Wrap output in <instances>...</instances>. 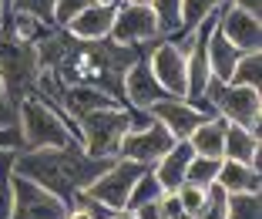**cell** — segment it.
I'll return each instance as SVG.
<instances>
[{"label":"cell","instance_id":"obj_1","mask_svg":"<svg viewBox=\"0 0 262 219\" xmlns=\"http://www.w3.org/2000/svg\"><path fill=\"white\" fill-rule=\"evenodd\" d=\"M115 158H91L81 145H64V149H40V152H14V175L44 186L57 199L71 206L77 192H84Z\"/></svg>","mask_w":262,"mask_h":219},{"label":"cell","instance_id":"obj_2","mask_svg":"<svg viewBox=\"0 0 262 219\" xmlns=\"http://www.w3.org/2000/svg\"><path fill=\"white\" fill-rule=\"evenodd\" d=\"M148 122V111L135 108H94L88 115L77 118V145L88 152L91 158H118L121 138Z\"/></svg>","mask_w":262,"mask_h":219},{"label":"cell","instance_id":"obj_3","mask_svg":"<svg viewBox=\"0 0 262 219\" xmlns=\"http://www.w3.org/2000/svg\"><path fill=\"white\" fill-rule=\"evenodd\" d=\"M17 128H20V152L64 149V145L77 142L74 125L37 94H31L17 105Z\"/></svg>","mask_w":262,"mask_h":219},{"label":"cell","instance_id":"obj_4","mask_svg":"<svg viewBox=\"0 0 262 219\" xmlns=\"http://www.w3.org/2000/svg\"><path fill=\"white\" fill-rule=\"evenodd\" d=\"M37 74H40L37 47L20 44V41H14L4 27H0V85L7 88V94L17 105L34 94Z\"/></svg>","mask_w":262,"mask_h":219},{"label":"cell","instance_id":"obj_5","mask_svg":"<svg viewBox=\"0 0 262 219\" xmlns=\"http://www.w3.org/2000/svg\"><path fill=\"white\" fill-rule=\"evenodd\" d=\"M148 169H151V165H138V162L115 158V162H111L108 169H104V172L84 189V196L94 199L98 206H104L108 212H121L124 206H128V196H131V189H135V182H138Z\"/></svg>","mask_w":262,"mask_h":219},{"label":"cell","instance_id":"obj_6","mask_svg":"<svg viewBox=\"0 0 262 219\" xmlns=\"http://www.w3.org/2000/svg\"><path fill=\"white\" fill-rule=\"evenodd\" d=\"M108 37L121 47H148V44H158L162 41V27H158V17H155L151 7L118 4L115 24H111Z\"/></svg>","mask_w":262,"mask_h":219},{"label":"cell","instance_id":"obj_7","mask_svg":"<svg viewBox=\"0 0 262 219\" xmlns=\"http://www.w3.org/2000/svg\"><path fill=\"white\" fill-rule=\"evenodd\" d=\"M171 145H175V138H171V135L165 132L151 115H148L145 125L131 128V132L121 138L118 158H124V162H138V165H155L165 152L171 149Z\"/></svg>","mask_w":262,"mask_h":219},{"label":"cell","instance_id":"obj_8","mask_svg":"<svg viewBox=\"0 0 262 219\" xmlns=\"http://www.w3.org/2000/svg\"><path fill=\"white\" fill-rule=\"evenodd\" d=\"M71 206L44 186L14 175V219H68Z\"/></svg>","mask_w":262,"mask_h":219},{"label":"cell","instance_id":"obj_9","mask_svg":"<svg viewBox=\"0 0 262 219\" xmlns=\"http://www.w3.org/2000/svg\"><path fill=\"white\" fill-rule=\"evenodd\" d=\"M148 68H151L155 81L165 88L168 98H185L188 94V64H185V54L171 41H158L148 51Z\"/></svg>","mask_w":262,"mask_h":219},{"label":"cell","instance_id":"obj_10","mask_svg":"<svg viewBox=\"0 0 262 219\" xmlns=\"http://www.w3.org/2000/svg\"><path fill=\"white\" fill-rule=\"evenodd\" d=\"M148 115H151L175 142H188V135H192L205 118H212L208 111H202L199 105L185 102V98H162V102H155L151 108H148Z\"/></svg>","mask_w":262,"mask_h":219},{"label":"cell","instance_id":"obj_11","mask_svg":"<svg viewBox=\"0 0 262 219\" xmlns=\"http://www.w3.org/2000/svg\"><path fill=\"white\" fill-rule=\"evenodd\" d=\"M215 27L222 31V37L229 41L239 54H252V51H262V17L246 14V10L225 4L215 17Z\"/></svg>","mask_w":262,"mask_h":219},{"label":"cell","instance_id":"obj_12","mask_svg":"<svg viewBox=\"0 0 262 219\" xmlns=\"http://www.w3.org/2000/svg\"><path fill=\"white\" fill-rule=\"evenodd\" d=\"M151 51V47H148ZM148 51L145 54L135 57V64H131L128 71H124V81H121V98H124V108H135V111H148L155 102H162V98H168L165 94V88L155 81L151 68H148Z\"/></svg>","mask_w":262,"mask_h":219},{"label":"cell","instance_id":"obj_13","mask_svg":"<svg viewBox=\"0 0 262 219\" xmlns=\"http://www.w3.org/2000/svg\"><path fill=\"white\" fill-rule=\"evenodd\" d=\"M115 10H118V4H91L64 31L74 41H104L111 34V24H115Z\"/></svg>","mask_w":262,"mask_h":219},{"label":"cell","instance_id":"obj_14","mask_svg":"<svg viewBox=\"0 0 262 219\" xmlns=\"http://www.w3.org/2000/svg\"><path fill=\"white\" fill-rule=\"evenodd\" d=\"M192 158H195L192 145H188V142H175V145H171V149L151 165L155 179L162 182L165 192H175V189L185 182V169H188V162H192Z\"/></svg>","mask_w":262,"mask_h":219},{"label":"cell","instance_id":"obj_15","mask_svg":"<svg viewBox=\"0 0 262 219\" xmlns=\"http://www.w3.org/2000/svg\"><path fill=\"white\" fill-rule=\"evenodd\" d=\"M259 152H262L259 135L225 122V142H222V158L225 162H242V165L259 169Z\"/></svg>","mask_w":262,"mask_h":219},{"label":"cell","instance_id":"obj_16","mask_svg":"<svg viewBox=\"0 0 262 219\" xmlns=\"http://www.w3.org/2000/svg\"><path fill=\"white\" fill-rule=\"evenodd\" d=\"M215 186L222 189L225 196L259 192V186H262V175H259V169H252V165H242V162H225V158H222V169H219V179H215Z\"/></svg>","mask_w":262,"mask_h":219},{"label":"cell","instance_id":"obj_17","mask_svg":"<svg viewBox=\"0 0 262 219\" xmlns=\"http://www.w3.org/2000/svg\"><path fill=\"white\" fill-rule=\"evenodd\" d=\"M205 54H208V71H212V78L229 85L232 71H235V61H239V51H235V47L222 37V31H219V27H212V31H208Z\"/></svg>","mask_w":262,"mask_h":219},{"label":"cell","instance_id":"obj_18","mask_svg":"<svg viewBox=\"0 0 262 219\" xmlns=\"http://www.w3.org/2000/svg\"><path fill=\"white\" fill-rule=\"evenodd\" d=\"M222 142H225V122L219 115L205 118V122L188 135L192 152H195V155H202V158H222Z\"/></svg>","mask_w":262,"mask_h":219},{"label":"cell","instance_id":"obj_19","mask_svg":"<svg viewBox=\"0 0 262 219\" xmlns=\"http://www.w3.org/2000/svg\"><path fill=\"white\" fill-rule=\"evenodd\" d=\"M225 4H229V0H182V31H195L202 21L215 17Z\"/></svg>","mask_w":262,"mask_h":219},{"label":"cell","instance_id":"obj_20","mask_svg":"<svg viewBox=\"0 0 262 219\" xmlns=\"http://www.w3.org/2000/svg\"><path fill=\"white\" fill-rule=\"evenodd\" d=\"M229 85H242V88H255V91H259V85H262V51L239 54V61H235V71H232Z\"/></svg>","mask_w":262,"mask_h":219},{"label":"cell","instance_id":"obj_21","mask_svg":"<svg viewBox=\"0 0 262 219\" xmlns=\"http://www.w3.org/2000/svg\"><path fill=\"white\" fill-rule=\"evenodd\" d=\"M0 219H14V152L0 149Z\"/></svg>","mask_w":262,"mask_h":219},{"label":"cell","instance_id":"obj_22","mask_svg":"<svg viewBox=\"0 0 262 219\" xmlns=\"http://www.w3.org/2000/svg\"><path fill=\"white\" fill-rule=\"evenodd\" d=\"M151 10L158 17V27H162V41L175 37L182 31V0H151Z\"/></svg>","mask_w":262,"mask_h":219},{"label":"cell","instance_id":"obj_23","mask_svg":"<svg viewBox=\"0 0 262 219\" xmlns=\"http://www.w3.org/2000/svg\"><path fill=\"white\" fill-rule=\"evenodd\" d=\"M219 169H222V158L195 155L192 162H188V169H185V182H188V186H199V189H208V186H215Z\"/></svg>","mask_w":262,"mask_h":219},{"label":"cell","instance_id":"obj_24","mask_svg":"<svg viewBox=\"0 0 262 219\" xmlns=\"http://www.w3.org/2000/svg\"><path fill=\"white\" fill-rule=\"evenodd\" d=\"M54 4L57 0H7V10L24 17H34L44 27H54Z\"/></svg>","mask_w":262,"mask_h":219},{"label":"cell","instance_id":"obj_25","mask_svg":"<svg viewBox=\"0 0 262 219\" xmlns=\"http://www.w3.org/2000/svg\"><path fill=\"white\" fill-rule=\"evenodd\" d=\"M225 219H262V199H259V192H242V196H229V206H225Z\"/></svg>","mask_w":262,"mask_h":219},{"label":"cell","instance_id":"obj_26","mask_svg":"<svg viewBox=\"0 0 262 219\" xmlns=\"http://www.w3.org/2000/svg\"><path fill=\"white\" fill-rule=\"evenodd\" d=\"M165 189H162V182L155 179V172L148 169L145 175H141L138 182H135V189H131V196H128V206L124 209H135V206H141V203H151V199H158Z\"/></svg>","mask_w":262,"mask_h":219},{"label":"cell","instance_id":"obj_27","mask_svg":"<svg viewBox=\"0 0 262 219\" xmlns=\"http://www.w3.org/2000/svg\"><path fill=\"white\" fill-rule=\"evenodd\" d=\"M225 206H229V196H225L219 186H208L205 206L195 212V219H225Z\"/></svg>","mask_w":262,"mask_h":219},{"label":"cell","instance_id":"obj_28","mask_svg":"<svg viewBox=\"0 0 262 219\" xmlns=\"http://www.w3.org/2000/svg\"><path fill=\"white\" fill-rule=\"evenodd\" d=\"M94 0H57L54 4V27H68L84 7H91Z\"/></svg>","mask_w":262,"mask_h":219},{"label":"cell","instance_id":"obj_29","mask_svg":"<svg viewBox=\"0 0 262 219\" xmlns=\"http://www.w3.org/2000/svg\"><path fill=\"white\" fill-rule=\"evenodd\" d=\"M4 128H17V102L7 94V88L0 85V132Z\"/></svg>","mask_w":262,"mask_h":219},{"label":"cell","instance_id":"obj_30","mask_svg":"<svg viewBox=\"0 0 262 219\" xmlns=\"http://www.w3.org/2000/svg\"><path fill=\"white\" fill-rule=\"evenodd\" d=\"M162 199V196H158ZM158 199H151V203H141L135 206V209H124L131 219H162V206H158Z\"/></svg>","mask_w":262,"mask_h":219},{"label":"cell","instance_id":"obj_31","mask_svg":"<svg viewBox=\"0 0 262 219\" xmlns=\"http://www.w3.org/2000/svg\"><path fill=\"white\" fill-rule=\"evenodd\" d=\"M232 7H239V10H246V14H255V17H262V0H229Z\"/></svg>","mask_w":262,"mask_h":219},{"label":"cell","instance_id":"obj_32","mask_svg":"<svg viewBox=\"0 0 262 219\" xmlns=\"http://www.w3.org/2000/svg\"><path fill=\"white\" fill-rule=\"evenodd\" d=\"M121 4H141V7H151V0H121Z\"/></svg>","mask_w":262,"mask_h":219},{"label":"cell","instance_id":"obj_33","mask_svg":"<svg viewBox=\"0 0 262 219\" xmlns=\"http://www.w3.org/2000/svg\"><path fill=\"white\" fill-rule=\"evenodd\" d=\"M111 219H131V216H128V212L121 209V212H111Z\"/></svg>","mask_w":262,"mask_h":219},{"label":"cell","instance_id":"obj_34","mask_svg":"<svg viewBox=\"0 0 262 219\" xmlns=\"http://www.w3.org/2000/svg\"><path fill=\"white\" fill-rule=\"evenodd\" d=\"M4 10H7V0H0V24H4Z\"/></svg>","mask_w":262,"mask_h":219},{"label":"cell","instance_id":"obj_35","mask_svg":"<svg viewBox=\"0 0 262 219\" xmlns=\"http://www.w3.org/2000/svg\"><path fill=\"white\" fill-rule=\"evenodd\" d=\"M94 4H118V0H94Z\"/></svg>","mask_w":262,"mask_h":219}]
</instances>
